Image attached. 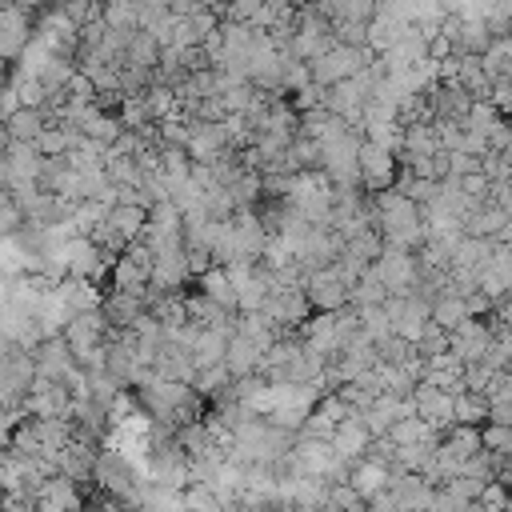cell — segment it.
I'll return each mask as SVG.
<instances>
[{"label":"cell","mask_w":512,"mask_h":512,"mask_svg":"<svg viewBox=\"0 0 512 512\" xmlns=\"http://www.w3.org/2000/svg\"><path fill=\"white\" fill-rule=\"evenodd\" d=\"M32 28H36V20L28 8H20V4L0 8V64L20 60V52L32 44Z\"/></svg>","instance_id":"6"},{"label":"cell","mask_w":512,"mask_h":512,"mask_svg":"<svg viewBox=\"0 0 512 512\" xmlns=\"http://www.w3.org/2000/svg\"><path fill=\"white\" fill-rule=\"evenodd\" d=\"M412 512H432V508H412Z\"/></svg>","instance_id":"41"},{"label":"cell","mask_w":512,"mask_h":512,"mask_svg":"<svg viewBox=\"0 0 512 512\" xmlns=\"http://www.w3.org/2000/svg\"><path fill=\"white\" fill-rule=\"evenodd\" d=\"M332 512H364V496L348 484V480H336L328 484V500H324Z\"/></svg>","instance_id":"28"},{"label":"cell","mask_w":512,"mask_h":512,"mask_svg":"<svg viewBox=\"0 0 512 512\" xmlns=\"http://www.w3.org/2000/svg\"><path fill=\"white\" fill-rule=\"evenodd\" d=\"M392 472H400V468H384V464H376V460L360 456V460H352V464H348V484L368 500V496H376V492H384V488H388Z\"/></svg>","instance_id":"14"},{"label":"cell","mask_w":512,"mask_h":512,"mask_svg":"<svg viewBox=\"0 0 512 512\" xmlns=\"http://www.w3.org/2000/svg\"><path fill=\"white\" fill-rule=\"evenodd\" d=\"M396 152H440L432 120H404L400 124V148Z\"/></svg>","instance_id":"20"},{"label":"cell","mask_w":512,"mask_h":512,"mask_svg":"<svg viewBox=\"0 0 512 512\" xmlns=\"http://www.w3.org/2000/svg\"><path fill=\"white\" fill-rule=\"evenodd\" d=\"M444 488L456 496V500H464V504H472L476 496H480V480H472V476H452V480H444Z\"/></svg>","instance_id":"31"},{"label":"cell","mask_w":512,"mask_h":512,"mask_svg":"<svg viewBox=\"0 0 512 512\" xmlns=\"http://www.w3.org/2000/svg\"><path fill=\"white\" fill-rule=\"evenodd\" d=\"M368 268H372V276L384 284L388 296H408L412 284H416V272H420L416 252H408V248H388V244L380 248V256H376Z\"/></svg>","instance_id":"3"},{"label":"cell","mask_w":512,"mask_h":512,"mask_svg":"<svg viewBox=\"0 0 512 512\" xmlns=\"http://www.w3.org/2000/svg\"><path fill=\"white\" fill-rule=\"evenodd\" d=\"M28 356H32L36 376H44V380H60V384H64V380L76 372L64 336H44V340H36V344L28 348Z\"/></svg>","instance_id":"8"},{"label":"cell","mask_w":512,"mask_h":512,"mask_svg":"<svg viewBox=\"0 0 512 512\" xmlns=\"http://www.w3.org/2000/svg\"><path fill=\"white\" fill-rule=\"evenodd\" d=\"M476 60H480V68H484V76H488V80H508V64H512L508 36H492V40H488V48H484Z\"/></svg>","instance_id":"22"},{"label":"cell","mask_w":512,"mask_h":512,"mask_svg":"<svg viewBox=\"0 0 512 512\" xmlns=\"http://www.w3.org/2000/svg\"><path fill=\"white\" fill-rule=\"evenodd\" d=\"M0 512H36V504H32V500H12V496H8Z\"/></svg>","instance_id":"36"},{"label":"cell","mask_w":512,"mask_h":512,"mask_svg":"<svg viewBox=\"0 0 512 512\" xmlns=\"http://www.w3.org/2000/svg\"><path fill=\"white\" fill-rule=\"evenodd\" d=\"M20 224H24L20 208H16L12 200H0V236H12V232H16Z\"/></svg>","instance_id":"33"},{"label":"cell","mask_w":512,"mask_h":512,"mask_svg":"<svg viewBox=\"0 0 512 512\" xmlns=\"http://www.w3.org/2000/svg\"><path fill=\"white\" fill-rule=\"evenodd\" d=\"M436 444H440L444 452H452L456 460H464V456H472V452L480 448V428H472V424H448Z\"/></svg>","instance_id":"21"},{"label":"cell","mask_w":512,"mask_h":512,"mask_svg":"<svg viewBox=\"0 0 512 512\" xmlns=\"http://www.w3.org/2000/svg\"><path fill=\"white\" fill-rule=\"evenodd\" d=\"M484 512H512V508H508V504H500V508H484Z\"/></svg>","instance_id":"39"},{"label":"cell","mask_w":512,"mask_h":512,"mask_svg":"<svg viewBox=\"0 0 512 512\" xmlns=\"http://www.w3.org/2000/svg\"><path fill=\"white\" fill-rule=\"evenodd\" d=\"M48 124V116H44V108H16L8 120H4V136L8 140H24V144H32L36 140V132Z\"/></svg>","instance_id":"18"},{"label":"cell","mask_w":512,"mask_h":512,"mask_svg":"<svg viewBox=\"0 0 512 512\" xmlns=\"http://www.w3.org/2000/svg\"><path fill=\"white\" fill-rule=\"evenodd\" d=\"M412 408H416V416L428 424V428H436V432H444L448 424H452V396L448 392H440V388H432V384H412Z\"/></svg>","instance_id":"11"},{"label":"cell","mask_w":512,"mask_h":512,"mask_svg":"<svg viewBox=\"0 0 512 512\" xmlns=\"http://www.w3.org/2000/svg\"><path fill=\"white\" fill-rule=\"evenodd\" d=\"M492 336H496V332H492V324H488L484 316H464V320L448 332V352H452L460 364H476V360H484Z\"/></svg>","instance_id":"5"},{"label":"cell","mask_w":512,"mask_h":512,"mask_svg":"<svg viewBox=\"0 0 512 512\" xmlns=\"http://www.w3.org/2000/svg\"><path fill=\"white\" fill-rule=\"evenodd\" d=\"M412 352H416V356H424V360H428V356H440V352H448V332H444L440 324H432V320H428V324L416 332V340H412Z\"/></svg>","instance_id":"27"},{"label":"cell","mask_w":512,"mask_h":512,"mask_svg":"<svg viewBox=\"0 0 512 512\" xmlns=\"http://www.w3.org/2000/svg\"><path fill=\"white\" fill-rule=\"evenodd\" d=\"M260 356H264V352H260L256 344H248L244 336H236V332H232V336H228V344H224V360H220V364L228 368V376H232V380H240V376H256Z\"/></svg>","instance_id":"17"},{"label":"cell","mask_w":512,"mask_h":512,"mask_svg":"<svg viewBox=\"0 0 512 512\" xmlns=\"http://www.w3.org/2000/svg\"><path fill=\"white\" fill-rule=\"evenodd\" d=\"M56 8H60L76 28H84V24L100 20V0H60Z\"/></svg>","instance_id":"30"},{"label":"cell","mask_w":512,"mask_h":512,"mask_svg":"<svg viewBox=\"0 0 512 512\" xmlns=\"http://www.w3.org/2000/svg\"><path fill=\"white\" fill-rule=\"evenodd\" d=\"M392 444H420V440H440V432L436 428H428L416 412L412 416H400V420H392V428L384 432Z\"/></svg>","instance_id":"23"},{"label":"cell","mask_w":512,"mask_h":512,"mask_svg":"<svg viewBox=\"0 0 512 512\" xmlns=\"http://www.w3.org/2000/svg\"><path fill=\"white\" fill-rule=\"evenodd\" d=\"M100 312H104V320H108L116 332H120V328H132V320L144 316V296L112 288L108 296H100Z\"/></svg>","instance_id":"13"},{"label":"cell","mask_w":512,"mask_h":512,"mask_svg":"<svg viewBox=\"0 0 512 512\" xmlns=\"http://www.w3.org/2000/svg\"><path fill=\"white\" fill-rule=\"evenodd\" d=\"M32 504H36V512H84V492L76 480L56 472V476H44Z\"/></svg>","instance_id":"9"},{"label":"cell","mask_w":512,"mask_h":512,"mask_svg":"<svg viewBox=\"0 0 512 512\" xmlns=\"http://www.w3.org/2000/svg\"><path fill=\"white\" fill-rule=\"evenodd\" d=\"M304 300L312 312H336L348 304V288L340 284V276L328 268H316V272H304Z\"/></svg>","instance_id":"7"},{"label":"cell","mask_w":512,"mask_h":512,"mask_svg":"<svg viewBox=\"0 0 512 512\" xmlns=\"http://www.w3.org/2000/svg\"><path fill=\"white\" fill-rule=\"evenodd\" d=\"M192 280H196V292H200L204 300L220 304L224 312H236V284L228 280V272H224L220 264H212L208 272H200V276H192Z\"/></svg>","instance_id":"16"},{"label":"cell","mask_w":512,"mask_h":512,"mask_svg":"<svg viewBox=\"0 0 512 512\" xmlns=\"http://www.w3.org/2000/svg\"><path fill=\"white\" fill-rule=\"evenodd\" d=\"M4 500H8V496H4V488H0V508H4Z\"/></svg>","instance_id":"40"},{"label":"cell","mask_w":512,"mask_h":512,"mask_svg":"<svg viewBox=\"0 0 512 512\" xmlns=\"http://www.w3.org/2000/svg\"><path fill=\"white\" fill-rule=\"evenodd\" d=\"M356 176H360V188L364 192L388 188L396 180V152L384 148V144L360 140V148H356Z\"/></svg>","instance_id":"4"},{"label":"cell","mask_w":512,"mask_h":512,"mask_svg":"<svg viewBox=\"0 0 512 512\" xmlns=\"http://www.w3.org/2000/svg\"><path fill=\"white\" fill-rule=\"evenodd\" d=\"M8 348H16V344H8V336H4V332H0V356H4V352H8Z\"/></svg>","instance_id":"37"},{"label":"cell","mask_w":512,"mask_h":512,"mask_svg":"<svg viewBox=\"0 0 512 512\" xmlns=\"http://www.w3.org/2000/svg\"><path fill=\"white\" fill-rule=\"evenodd\" d=\"M388 300V292H384V284L372 276V268H364L360 276H356V284L348 288V304L352 308H364V304H384Z\"/></svg>","instance_id":"25"},{"label":"cell","mask_w":512,"mask_h":512,"mask_svg":"<svg viewBox=\"0 0 512 512\" xmlns=\"http://www.w3.org/2000/svg\"><path fill=\"white\" fill-rule=\"evenodd\" d=\"M308 300H304V284H272V292L260 304V316L276 328V332H296L308 316Z\"/></svg>","instance_id":"2"},{"label":"cell","mask_w":512,"mask_h":512,"mask_svg":"<svg viewBox=\"0 0 512 512\" xmlns=\"http://www.w3.org/2000/svg\"><path fill=\"white\" fill-rule=\"evenodd\" d=\"M364 512H400V508H396L392 492L384 488V492H376V496H368V500H364Z\"/></svg>","instance_id":"35"},{"label":"cell","mask_w":512,"mask_h":512,"mask_svg":"<svg viewBox=\"0 0 512 512\" xmlns=\"http://www.w3.org/2000/svg\"><path fill=\"white\" fill-rule=\"evenodd\" d=\"M228 336H232V332H224V328H196V336H192V344H188L192 368L200 372V368H208V364H220Z\"/></svg>","instance_id":"15"},{"label":"cell","mask_w":512,"mask_h":512,"mask_svg":"<svg viewBox=\"0 0 512 512\" xmlns=\"http://www.w3.org/2000/svg\"><path fill=\"white\" fill-rule=\"evenodd\" d=\"M368 428H364V420H360V412H348L344 420H336L332 424V432H328V444H332V452H336V460H344V464H352V460H360L364 456V448H368Z\"/></svg>","instance_id":"10"},{"label":"cell","mask_w":512,"mask_h":512,"mask_svg":"<svg viewBox=\"0 0 512 512\" xmlns=\"http://www.w3.org/2000/svg\"><path fill=\"white\" fill-rule=\"evenodd\" d=\"M484 452H512V424H480Z\"/></svg>","instance_id":"29"},{"label":"cell","mask_w":512,"mask_h":512,"mask_svg":"<svg viewBox=\"0 0 512 512\" xmlns=\"http://www.w3.org/2000/svg\"><path fill=\"white\" fill-rule=\"evenodd\" d=\"M144 216H148V212H144L140 204H112V208H108V216H104V224H108V228L128 244V240H136V236H140Z\"/></svg>","instance_id":"19"},{"label":"cell","mask_w":512,"mask_h":512,"mask_svg":"<svg viewBox=\"0 0 512 512\" xmlns=\"http://www.w3.org/2000/svg\"><path fill=\"white\" fill-rule=\"evenodd\" d=\"M460 512H484V508H480V504H476V500H472V504H464V508H460Z\"/></svg>","instance_id":"38"},{"label":"cell","mask_w":512,"mask_h":512,"mask_svg":"<svg viewBox=\"0 0 512 512\" xmlns=\"http://www.w3.org/2000/svg\"><path fill=\"white\" fill-rule=\"evenodd\" d=\"M388 492H392V500H396V508H400V512L428 508V500H432V484H428L420 472H392Z\"/></svg>","instance_id":"12"},{"label":"cell","mask_w":512,"mask_h":512,"mask_svg":"<svg viewBox=\"0 0 512 512\" xmlns=\"http://www.w3.org/2000/svg\"><path fill=\"white\" fill-rule=\"evenodd\" d=\"M380 248H384V240H380V232L372 224L360 228V232H352V236H344V256H352L360 264H372L380 256Z\"/></svg>","instance_id":"24"},{"label":"cell","mask_w":512,"mask_h":512,"mask_svg":"<svg viewBox=\"0 0 512 512\" xmlns=\"http://www.w3.org/2000/svg\"><path fill=\"white\" fill-rule=\"evenodd\" d=\"M16 108H20V100H16V88H12L8 80H0V124H4V120H8Z\"/></svg>","instance_id":"34"},{"label":"cell","mask_w":512,"mask_h":512,"mask_svg":"<svg viewBox=\"0 0 512 512\" xmlns=\"http://www.w3.org/2000/svg\"><path fill=\"white\" fill-rule=\"evenodd\" d=\"M452 424H484V396L480 392H456L452 396Z\"/></svg>","instance_id":"26"},{"label":"cell","mask_w":512,"mask_h":512,"mask_svg":"<svg viewBox=\"0 0 512 512\" xmlns=\"http://www.w3.org/2000/svg\"><path fill=\"white\" fill-rule=\"evenodd\" d=\"M476 504H480V508H500V504H508V484H504V480H484Z\"/></svg>","instance_id":"32"},{"label":"cell","mask_w":512,"mask_h":512,"mask_svg":"<svg viewBox=\"0 0 512 512\" xmlns=\"http://www.w3.org/2000/svg\"><path fill=\"white\" fill-rule=\"evenodd\" d=\"M372 64V52L360 44H328L316 60H308V80L316 84V88H332V84H340V80H348V76H356L360 68H368Z\"/></svg>","instance_id":"1"}]
</instances>
